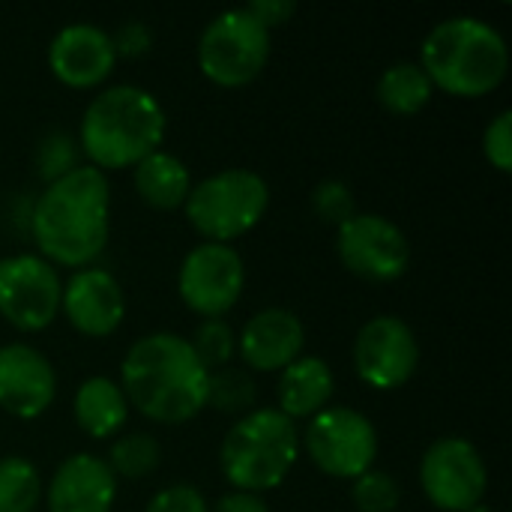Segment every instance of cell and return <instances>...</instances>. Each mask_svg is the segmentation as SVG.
Instances as JSON below:
<instances>
[{
    "label": "cell",
    "mask_w": 512,
    "mask_h": 512,
    "mask_svg": "<svg viewBox=\"0 0 512 512\" xmlns=\"http://www.w3.org/2000/svg\"><path fill=\"white\" fill-rule=\"evenodd\" d=\"M63 282L42 255L0 258V318L21 333L51 327L60 312Z\"/></svg>",
    "instance_id": "11"
},
{
    "label": "cell",
    "mask_w": 512,
    "mask_h": 512,
    "mask_svg": "<svg viewBox=\"0 0 512 512\" xmlns=\"http://www.w3.org/2000/svg\"><path fill=\"white\" fill-rule=\"evenodd\" d=\"M210 372L195 357L189 339L177 333H150L132 342L120 363L126 402L147 420L177 426L207 408Z\"/></svg>",
    "instance_id": "2"
},
{
    "label": "cell",
    "mask_w": 512,
    "mask_h": 512,
    "mask_svg": "<svg viewBox=\"0 0 512 512\" xmlns=\"http://www.w3.org/2000/svg\"><path fill=\"white\" fill-rule=\"evenodd\" d=\"M336 255L366 282H396L411 264L405 231L381 213H354L336 228Z\"/></svg>",
    "instance_id": "10"
},
{
    "label": "cell",
    "mask_w": 512,
    "mask_h": 512,
    "mask_svg": "<svg viewBox=\"0 0 512 512\" xmlns=\"http://www.w3.org/2000/svg\"><path fill=\"white\" fill-rule=\"evenodd\" d=\"M270 60V30L246 6L219 12L198 36V66L219 87L252 84Z\"/></svg>",
    "instance_id": "7"
},
{
    "label": "cell",
    "mask_w": 512,
    "mask_h": 512,
    "mask_svg": "<svg viewBox=\"0 0 512 512\" xmlns=\"http://www.w3.org/2000/svg\"><path fill=\"white\" fill-rule=\"evenodd\" d=\"M144 512H210V504L201 495V489H195L189 483H177V486L156 492L147 501Z\"/></svg>",
    "instance_id": "31"
},
{
    "label": "cell",
    "mask_w": 512,
    "mask_h": 512,
    "mask_svg": "<svg viewBox=\"0 0 512 512\" xmlns=\"http://www.w3.org/2000/svg\"><path fill=\"white\" fill-rule=\"evenodd\" d=\"M57 396V372L51 360L27 345H0V411L15 420L42 417Z\"/></svg>",
    "instance_id": "14"
},
{
    "label": "cell",
    "mask_w": 512,
    "mask_h": 512,
    "mask_svg": "<svg viewBox=\"0 0 512 512\" xmlns=\"http://www.w3.org/2000/svg\"><path fill=\"white\" fill-rule=\"evenodd\" d=\"M60 312L81 336L105 339L126 318V294L108 270L84 267L63 285Z\"/></svg>",
    "instance_id": "16"
},
{
    "label": "cell",
    "mask_w": 512,
    "mask_h": 512,
    "mask_svg": "<svg viewBox=\"0 0 512 512\" xmlns=\"http://www.w3.org/2000/svg\"><path fill=\"white\" fill-rule=\"evenodd\" d=\"M117 66V51L111 33L90 21H75L57 30L48 45V69L51 75L75 90H90L105 84V78Z\"/></svg>",
    "instance_id": "15"
},
{
    "label": "cell",
    "mask_w": 512,
    "mask_h": 512,
    "mask_svg": "<svg viewBox=\"0 0 512 512\" xmlns=\"http://www.w3.org/2000/svg\"><path fill=\"white\" fill-rule=\"evenodd\" d=\"M36 162H39V174L51 183L69 171H75L78 162V144L66 135V132H51L42 138L39 150H36Z\"/></svg>",
    "instance_id": "29"
},
{
    "label": "cell",
    "mask_w": 512,
    "mask_h": 512,
    "mask_svg": "<svg viewBox=\"0 0 512 512\" xmlns=\"http://www.w3.org/2000/svg\"><path fill=\"white\" fill-rule=\"evenodd\" d=\"M255 405V381L252 375L240 372V369H219L210 372V384H207V408H216L222 414H249V408Z\"/></svg>",
    "instance_id": "26"
},
{
    "label": "cell",
    "mask_w": 512,
    "mask_h": 512,
    "mask_svg": "<svg viewBox=\"0 0 512 512\" xmlns=\"http://www.w3.org/2000/svg\"><path fill=\"white\" fill-rule=\"evenodd\" d=\"M303 345V321L285 306L255 312L237 336V354L255 372H282L297 357H303Z\"/></svg>",
    "instance_id": "18"
},
{
    "label": "cell",
    "mask_w": 512,
    "mask_h": 512,
    "mask_svg": "<svg viewBox=\"0 0 512 512\" xmlns=\"http://www.w3.org/2000/svg\"><path fill=\"white\" fill-rule=\"evenodd\" d=\"M351 498H354V507L360 512H393L402 501V492H399V483L390 474L372 468V471H366L363 477L354 480Z\"/></svg>",
    "instance_id": "27"
},
{
    "label": "cell",
    "mask_w": 512,
    "mask_h": 512,
    "mask_svg": "<svg viewBox=\"0 0 512 512\" xmlns=\"http://www.w3.org/2000/svg\"><path fill=\"white\" fill-rule=\"evenodd\" d=\"M210 512H270V504L264 501V495H252V492H237L231 489L228 495H222Z\"/></svg>",
    "instance_id": "34"
},
{
    "label": "cell",
    "mask_w": 512,
    "mask_h": 512,
    "mask_svg": "<svg viewBox=\"0 0 512 512\" xmlns=\"http://www.w3.org/2000/svg\"><path fill=\"white\" fill-rule=\"evenodd\" d=\"M189 345H192L195 357L204 363L207 372H219L237 354V333L231 330V324L225 318H204L195 327Z\"/></svg>",
    "instance_id": "25"
},
{
    "label": "cell",
    "mask_w": 512,
    "mask_h": 512,
    "mask_svg": "<svg viewBox=\"0 0 512 512\" xmlns=\"http://www.w3.org/2000/svg\"><path fill=\"white\" fill-rule=\"evenodd\" d=\"M435 84L429 81L426 69L414 60H399L387 66L378 78V102L390 114H417L429 105Z\"/></svg>",
    "instance_id": "22"
},
{
    "label": "cell",
    "mask_w": 512,
    "mask_h": 512,
    "mask_svg": "<svg viewBox=\"0 0 512 512\" xmlns=\"http://www.w3.org/2000/svg\"><path fill=\"white\" fill-rule=\"evenodd\" d=\"M168 117L162 102L135 84L105 87L90 99L81 117L78 144L93 168L123 171L159 150Z\"/></svg>",
    "instance_id": "3"
},
{
    "label": "cell",
    "mask_w": 512,
    "mask_h": 512,
    "mask_svg": "<svg viewBox=\"0 0 512 512\" xmlns=\"http://www.w3.org/2000/svg\"><path fill=\"white\" fill-rule=\"evenodd\" d=\"M297 453V423L276 408H255L243 414L225 435L219 468L231 489L264 495L288 480L297 465Z\"/></svg>",
    "instance_id": "5"
},
{
    "label": "cell",
    "mask_w": 512,
    "mask_h": 512,
    "mask_svg": "<svg viewBox=\"0 0 512 512\" xmlns=\"http://www.w3.org/2000/svg\"><path fill=\"white\" fill-rule=\"evenodd\" d=\"M72 414H75V423L90 438L105 441V438H114L117 432H123V426L129 420V402L117 381H111L105 375H90L75 390Z\"/></svg>",
    "instance_id": "20"
},
{
    "label": "cell",
    "mask_w": 512,
    "mask_h": 512,
    "mask_svg": "<svg viewBox=\"0 0 512 512\" xmlns=\"http://www.w3.org/2000/svg\"><path fill=\"white\" fill-rule=\"evenodd\" d=\"M270 207V186L249 168H225L192 183L183 204L189 225L204 243H228L249 234Z\"/></svg>",
    "instance_id": "6"
},
{
    "label": "cell",
    "mask_w": 512,
    "mask_h": 512,
    "mask_svg": "<svg viewBox=\"0 0 512 512\" xmlns=\"http://www.w3.org/2000/svg\"><path fill=\"white\" fill-rule=\"evenodd\" d=\"M111 42H114L117 60L120 57H141L153 48V30L144 21H129L117 33H111Z\"/></svg>",
    "instance_id": "32"
},
{
    "label": "cell",
    "mask_w": 512,
    "mask_h": 512,
    "mask_svg": "<svg viewBox=\"0 0 512 512\" xmlns=\"http://www.w3.org/2000/svg\"><path fill=\"white\" fill-rule=\"evenodd\" d=\"M303 447L312 465L333 480H357L372 471L378 456L375 423L357 408H324L303 432Z\"/></svg>",
    "instance_id": "8"
},
{
    "label": "cell",
    "mask_w": 512,
    "mask_h": 512,
    "mask_svg": "<svg viewBox=\"0 0 512 512\" xmlns=\"http://www.w3.org/2000/svg\"><path fill=\"white\" fill-rule=\"evenodd\" d=\"M138 198L153 210H177L186 204L192 189V174L174 153L156 150L132 168Z\"/></svg>",
    "instance_id": "21"
},
{
    "label": "cell",
    "mask_w": 512,
    "mask_h": 512,
    "mask_svg": "<svg viewBox=\"0 0 512 512\" xmlns=\"http://www.w3.org/2000/svg\"><path fill=\"white\" fill-rule=\"evenodd\" d=\"M420 66L435 90L459 99H480L504 84L510 72V48L495 24L474 15H456L426 33Z\"/></svg>",
    "instance_id": "4"
},
{
    "label": "cell",
    "mask_w": 512,
    "mask_h": 512,
    "mask_svg": "<svg viewBox=\"0 0 512 512\" xmlns=\"http://www.w3.org/2000/svg\"><path fill=\"white\" fill-rule=\"evenodd\" d=\"M420 369V342L396 315L369 318L354 339V372L372 390H399Z\"/></svg>",
    "instance_id": "13"
},
{
    "label": "cell",
    "mask_w": 512,
    "mask_h": 512,
    "mask_svg": "<svg viewBox=\"0 0 512 512\" xmlns=\"http://www.w3.org/2000/svg\"><path fill=\"white\" fill-rule=\"evenodd\" d=\"M117 501V477L102 456H66L45 489L48 512H111Z\"/></svg>",
    "instance_id": "17"
},
{
    "label": "cell",
    "mask_w": 512,
    "mask_h": 512,
    "mask_svg": "<svg viewBox=\"0 0 512 512\" xmlns=\"http://www.w3.org/2000/svg\"><path fill=\"white\" fill-rule=\"evenodd\" d=\"M420 483L435 510L471 512L489 492V468L471 441L441 438L423 453Z\"/></svg>",
    "instance_id": "9"
},
{
    "label": "cell",
    "mask_w": 512,
    "mask_h": 512,
    "mask_svg": "<svg viewBox=\"0 0 512 512\" xmlns=\"http://www.w3.org/2000/svg\"><path fill=\"white\" fill-rule=\"evenodd\" d=\"M42 501V480L30 459H0V512H36Z\"/></svg>",
    "instance_id": "23"
},
{
    "label": "cell",
    "mask_w": 512,
    "mask_h": 512,
    "mask_svg": "<svg viewBox=\"0 0 512 512\" xmlns=\"http://www.w3.org/2000/svg\"><path fill=\"white\" fill-rule=\"evenodd\" d=\"M483 153L501 174L512 171V111L504 108L483 132Z\"/></svg>",
    "instance_id": "30"
},
{
    "label": "cell",
    "mask_w": 512,
    "mask_h": 512,
    "mask_svg": "<svg viewBox=\"0 0 512 512\" xmlns=\"http://www.w3.org/2000/svg\"><path fill=\"white\" fill-rule=\"evenodd\" d=\"M33 240L48 264L84 270L93 264L111 234V186L93 165L51 180L30 213Z\"/></svg>",
    "instance_id": "1"
},
{
    "label": "cell",
    "mask_w": 512,
    "mask_h": 512,
    "mask_svg": "<svg viewBox=\"0 0 512 512\" xmlns=\"http://www.w3.org/2000/svg\"><path fill=\"white\" fill-rule=\"evenodd\" d=\"M108 468L114 471V477L123 480H144L147 474H153L162 462V447L153 435L144 432H126L111 444L108 453Z\"/></svg>",
    "instance_id": "24"
},
{
    "label": "cell",
    "mask_w": 512,
    "mask_h": 512,
    "mask_svg": "<svg viewBox=\"0 0 512 512\" xmlns=\"http://www.w3.org/2000/svg\"><path fill=\"white\" fill-rule=\"evenodd\" d=\"M336 390V378L327 360L321 357H297L291 366L279 372V387L276 399L279 408L288 420H312L321 414Z\"/></svg>",
    "instance_id": "19"
},
{
    "label": "cell",
    "mask_w": 512,
    "mask_h": 512,
    "mask_svg": "<svg viewBox=\"0 0 512 512\" xmlns=\"http://www.w3.org/2000/svg\"><path fill=\"white\" fill-rule=\"evenodd\" d=\"M312 210L327 225H342L357 213V201L348 183L342 180H324L312 189Z\"/></svg>",
    "instance_id": "28"
},
{
    "label": "cell",
    "mask_w": 512,
    "mask_h": 512,
    "mask_svg": "<svg viewBox=\"0 0 512 512\" xmlns=\"http://www.w3.org/2000/svg\"><path fill=\"white\" fill-rule=\"evenodd\" d=\"M246 288V264L228 243H198L180 264V300L204 318H225Z\"/></svg>",
    "instance_id": "12"
},
{
    "label": "cell",
    "mask_w": 512,
    "mask_h": 512,
    "mask_svg": "<svg viewBox=\"0 0 512 512\" xmlns=\"http://www.w3.org/2000/svg\"><path fill=\"white\" fill-rule=\"evenodd\" d=\"M246 9H249V15L258 18L267 30L282 27V24L297 12V6H294L291 0H255V3H249Z\"/></svg>",
    "instance_id": "33"
},
{
    "label": "cell",
    "mask_w": 512,
    "mask_h": 512,
    "mask_svg": "<svg viewBox=\"0 0 512 512\" xmlns=\"http://www.w3.org/2000/svg\"><path fill=\"white\" fill-rule=\"evenodd\" d=\"M471 512H492V510H489L486 504H480V507H474V510H471Z\"/></svg>",
    "instance_id": "35"
}]
</instances>
